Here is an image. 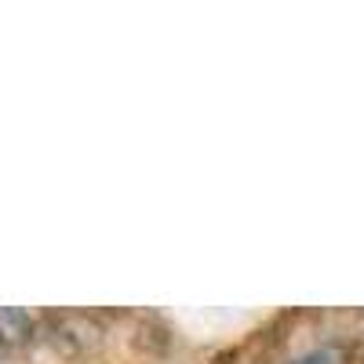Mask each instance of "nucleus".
Returning <instances> with one entry per match:
<instances>
[{
    "instance_id": "f257e3e1",
    "label": "nucleus",
    "mask_w": 364,
    "mask_h": 364,
    "mask_svg": "<svg viewBox=\"0 0 364 364\" xmlns=\"http://www.w3.org/2000/svg\"><path fill=\"white\" fill-rule=\"evenodd\" d=\"M29 328H33V321H29L26 310H15V306H0V339L8 343H22L29 336Z\"/></svg>"
},
{
    "instance_id": "f03ea898",
    "label": "nucleus",
    "mask_w": 364,
    "mask_h": 364,
    "mask_svg": "<svg viewBox=\"0 0 364 364\" xmlns=\"http://www.w3.org/2000/svg\"><path fill=\"white\" fill-rule=\"evenodd\" d=\"M291 364H336V353H331V350H314V353L299 357V360H291Z\"/></svg>"
}]
</instances>
